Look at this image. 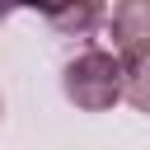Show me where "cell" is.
<instances>
[{
  "label": "cell",
  "mask_w": 150,
  "mask_h": 150,
  "mask_svg": "<svg viewBox=\"0 0 150 150\" xmlns=\"http://www.w3.org/2000/svg\"><path fill=\"white\" fill-rule=\"evenodd\" d=\"M61 94L80 112H108L122 98V61L108 47H84L61 66Z\"/></svg>",
  "instance_id": "1"
},
{
  "label": "cell",
  "mask_w": 150,
  "mask_h": 150,
  "mask_svg": "<svg viewBox=\"0 0 150 150\" xmlns=\"http://www.w3.org/2000/svg\"><path fill=\"white\" fill-rule=\"evenodd\" d=\"M108 33H112V52L145 47L150 42V0H122L108 19Z\"/></svg>",
  "instance_id": "2"
},
{
  "label": "cell",
  "mask_w": 150,
  "mask_h": 150,
  "mask_svg": "<svg viewBox=\"0 0 150 150\" xmlns=\"http://www.w3.org/2000/svg\"><path fill=\"white\" fill-rule=\"evenodd\" d=\"M42 19H47L56 33H66V38H84V33L103 19V9H98V5H56V9H42Z\"/></svg>",
  "instance_id": "4"
},
{
  "label": "cell",
  "mask_w": 150,
  "mask_h": 150,
  "mask_svg": "<svg viewBox=\"0 0 150 150\" xmlns=\"http://www.w3.org/2000/svg\"><path fill=\"white\" fill-rule=\"evenodd\" d=\"M0 122H5V94H0Z\"/></svg>",
  "instance_id": "5"
},
{
  "label": "cell",
  "mask_w": 150,
  "mask_h": 150,
  "mask_svg": "<svg viewBox=\"0 0 150 150\" xmlns=\"http://www.w3.org/2000/svg\"><path fill=\"white\" fill-rule=\"evenodd\" d=\"M117 61H122V98L136 112H150V42L117 52Z\"/></svg>",
  "instance_id": "3"
}]
</instances>
